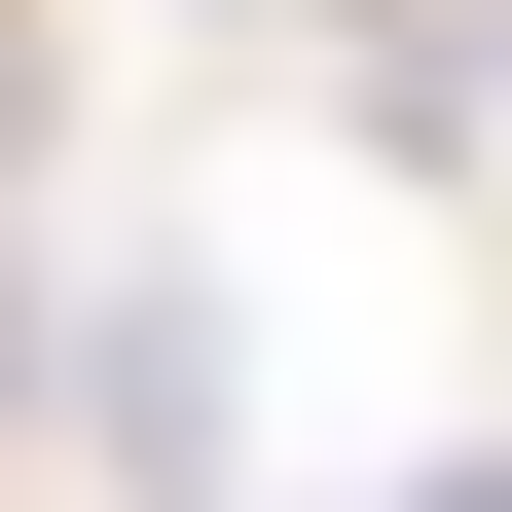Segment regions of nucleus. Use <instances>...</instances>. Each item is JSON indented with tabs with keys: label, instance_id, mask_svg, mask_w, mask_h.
Wrapping results in <instances>:
<instances>
[{
	"label": "nucleus",
	"instance_id": "f257e3e1",
	"mask_svg": "<svg viewBox=\"0 0 512 512\" xmlns=\"http://www.w3.org/2000/svg\"><path fill=\"white\" fill-rule=\"evenodd\" d=\"M403 512H512V476H403Z\"/></svg>",
	"mask_w": 512,
	"mask_h": 512
}]
</instances>
